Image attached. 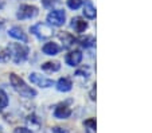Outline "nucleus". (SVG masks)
Returning a JSON list of instances; mask_svg holds the SVG:
<instances>
[{
    "label": "nucleus",
    "mask_w": 152,
    "mask_h": 133,
    "mask_svg": "<svg viewBox=\"0 0 152 133\" xmlns=\"http://www.w3.org/2000/svg\"><path fill=\"white\" fill-rule=\"evenodd\" d=\"M7 49H8V51H10V58H11L15 63L23 62L24 59L27 58V55H28V49L20 43H11Z\"/></svg>",
    "instance_id": "nucleus-2"
},
{
    "label": "nucleus",
    "mask_w": 152,
    "mask_h": 133,
    "mask_svg": "<svg viewBox=\"0 0 152 133\" xmlns=\"http://www.w3.org/2000/svg\"><path fill=\"white\" fill-rule=\"evenodd\" d=\"M43 52L46 55H57L58 52H59L61 47L58 46L57 43H53V42H50V43H46L45 46H43Z\"/></svg>",
    "instance_id": "nucleus-13"
},
{
    "label": "nucleus",
    "mask_w": 152,
    "mask_h": 133,
    "mask_svg": "<svg viewBox=\"0 0 152 133\" xmlns=\"http://www.w3.org/2000/svg\"><path fill=\"white\" fill-rule=\"evenodd\" d=\"M72 86H73V84L69 78H61L59 81L57 82V89L59 90V92H63V93L70 92V90H72Z\"/></svg>",
    "instance_id": "nucleus-12"
},
{
    "label": "nucleus",
    "mask_w": 152,
    "mask_h": 133,
    "mask_svg": "<svg viewBox=\"0 0 152 133\" xmlns=\"http://www.w3.org/2000/svg\"><path fill=\"white\" fill-rule=\"evenodd\" d=\"M4 26V23H3V22H1V20H0V28H1V27H3Z\"/></svg>",
    "instance_id": "nucleus-28"
},
{
    "label": "nucleus",
    "mask_w": 152,
    "mask_h": 133,
    "mask_svg": "<svg viewBox=\"0 0 152 133\" xmlns=\"http://www.w3.org/2000/svg\"><path fill=\"white\" fill-rule=\"evenodd\" d=\"M86 133H96V120L94 118H88L85 121Z\"/></svg>",
    "instance_id": "nucleus-16"
},
{
    "label": "nucleus",
    "mask_w": 152,
    "mask_h": 133,
    "mask_svg": "<svg viewBox=\"0 0 152 133\" xmlns=\"http://www.w3.org/2000/svg\"><path fill=\"white\" fill-rule=\"evenodd\" d=\"M10 61V51L8 49H0V62Z\"/></svg>",
    "instance_id": "nucleus-21"
},
{
    "label": "nucleus",
    "mask_w": 152,
    "mask_h": 133,
    "mask_svg": "<svg viewBox=\"0 0 152 133\" xmlns=\"http://www.w3.org/2000/svg\"><path fill=\"white\" fill-rule=\"evenodd\" d=\"M8 106V97L4 90H0V110L6 109Z\"/></svg>",
    "instance_id": "nucleus-18"
},
{
    "label": "nucleus",
    "mask_w": 152,
    "mask_h": 133,
    "mask_svg": "<svg viewBox=\"0 0 152 133\" xmlns=\"http://www.w3.org/2000/svg\"><path fill=\"white\" fill-rule=\"evenodd\" d=\"M83 15L88 19H94L96 17V7L93 6L90 0H85V3H83Z\"/></svg>",
    "instance_id": "nucleus-9"
},
{
    "label": "nucleus",
    "mask_w": 152,
    "mask_h": 133,
    "mask_svg": "<svg viewBox=\"0 0 152 133\" xmlns=\"http://www.w3.org/2000/svg\"><path fill=\"white\" fill-rule=\"evenodd\" d=\"M4 7V0H0V9Z\"/></svg>",
    "instance_id": "nucleus-27"
},
{
    "label": "nucleus",
    "mask_w": 152,
    "mask_h": 133,
    "mask_svg": "<svg viewBox=\"0 0 152 133\" xmlns=\"http://www.w3.org/2000/svg\"><path fill=\"white\" fill-rule=\"evenodd\" d=\"M72 27L77 32H83L86 28H88V22H85L83 19H81V17H74L72 20Z\"/></svg>",
    "instance_id": "nucleus-11"
},
{
    "label": "nucleus",
    "mask_w": 152,
    "mask_h": 133,
    "mask_svg": "<svg viewBox=\"0 0 152 133\" xmlns=\"http://www.w3.org/2000/svg\"><path fill=\"white\" fill-rule=\"evenodd\" d=\"M67 6L72 9H78L82 6V0H67Z\"/></svg>",
    "instance_id": "nucleus-20"
},
{
    "label": "nucleus",
    "mask_w": 152,
    "mask_h": 133,
    "mask_svg": "<svg viewBox=\"0 0 152 133\" xmlns=\"http://www.w3.org/2000/svg\"><path fill=\"white\" fill-rule=\"evenodd\" d=\"M75 74H77V75H80V77H81V74H83L82 77H88V75H89V73H88V70L82 69V70H78V71L75 73Z\"/></svg>",
    "instance_id": "nucleus-24"
},
{
    "label": "nucleus",
    "mask_w": 152,
    "mask_h": 133,
    "mask_svg": "<svg viewBox=\"0 0 152 133\" xmlns=\"http://www.w3.org/2000/svg\"><path fill=\"white\" fill-rule=\"evenodd\" d=\"M70 114H72V109H70L69 106H66V105H63V104L58 105V106L54 109V116L59 120L69 118Z\"/></svg>",
    "instance_id": "nucleus-7"
},
{
    "label": "nucleus",
    "mask_w": 152,
    "mask_h": 133,
    "mask_svg": "<svg viewBox=\"0 0 152 133\" xmlns=\"http://www.w3.org/2000/svg\"><path fill=\"white\" fill-rule=\"evenodd\" d=\"M30 81H31L34 85L40 86V87H50L54 85V81H53V79L45 78V77L37 74V73H31V74H30Z\"/></svg>",
    "instance_id": "nucleus-6"
},
{
    "label": "nucleus",
    "mask_w": 152,
    "mask_h": 133,
    "mask_svg": "<svg viewBox=\"0 0 152 133\" xmlns=\"http://www.w3.org/2000/svg\"><path fill=\"white\" fill-rule=\"evenodd\" d=\"M15 133H32L28 128H24V126H19L15 129Z\"/></svg>",
    "instance_id": "nucleus-23"
},
{
    "label": "nucleus",
    "mask_w": 152,
    "mask_h": 133,
    "mask_svg": "<svg viewBox=\"0 0 152 133\" xmlns=\"http://www.w3.org/2000/svg\"><path fill=\"white\" fill-rule=\"evenodd\" d=\"M10 82H11L12 87H14V89L16 90L18 93H19L20 96L28 97V98H32V97L37 96V92H35L32 87L27 86L26 82H24L23 79L20 78L19 75H16V74H14V73H11V74H10Z\"/></svg>",
    "instance_id": "nucleus-1"
},
{
    "label": "nucleus",
    "mask_w": 152,
    "mask_h": 133,
    "mask_svg": "<svg viewBox=\"0 0 152 133\" xmlns=\"http://www.w3.org/2000/svg\"><path fill=\"white\" fill-rule=\"evenodd\" d=\"M58 36H59V39L63 42V46L65 47H70V46H73V43L75 42V39H74V36L73 35H70L69 32H59L58 34Z\"/></svg>",
    "instance_id": "nucleus-14"
},
{
    "label": "nucleus",
    "mask_w": 152,
    "mask_h": 133,
    "mask_svg": "<svg viewBox=\"0 0 152 133\" xmlns=\"http://www.w3.org/2000/svg\"><path fill=\"white\" fill-rule=\"evenodd\" d=\"M53 133H67L66 130L65 129H62V128H54V129H53Z\"/></svg>",
    "instance_id": "nucleus-25"
},
{
    "label": "nucleus",
    "mask_w": 152,
    "mask_h": 133,
    "mask_svg": "<svg viewBox=\"0 0 152 133\" xmlns=\"http://www.w3.org/2000/svg\"><path fill=\"white\" fill-rule=\"evenodd\" d=\"M42 69L45 71H58L61 69L59 62H46L42 65Z\"/></svg>",
    "instance_id": "nucleus-15"
},
{
    "label": "nucleus",
    "mask_w": 152,
    "mask_h": 133,
    "mask_svg": "<svg viewBox=\"0 0 152 133\" xmlns=\"http://www.w3.org/2000/svg\"><path fill=\"white\" fill-rule=\"evenodd\" d=\"M90 98H92L93 101L96 100V87H93V90L90 92Z\"/></svg>",
    "instance_id": "nucleus-26"
},
{
    "label": "nucleus",
    "mask_w": 152,
    "mask_h": 133,
    "mask_svg": "<svg viewBox=\"0 0 152 133\" xmlns=\"http://www.w3.org/2000/svg\"><path fill=\"white\" fill-rule=\"evenodd\" d=\"M30 31L37 38H39V39H49L50 36H53V32H54L49 24H45V23L35 24V26H32L30 28Z\"/></svg>",
    "instance_id": "nucleus-3"
},
{
    "label": "nucleus",
    "mask_w": 152,
    "mask_h": 133,
    "mask_svg": "<svg viewBox=\"0 0 152 133\" xmlns=\"http://www.w3.org/2000/svg\"><path fill=\"white\" fill-rule=\"evenodd\" d=\"M38 8L35 6H30V4H23L20 6L19 11L16 14V17L18 19H31V17H35L38 15Z\"/></svg>",
    "instance_id": "nucleus-5"
},
{
    "label": "nucleus",
    "mask_w": 152,
    "mask_h": 133,
    "mask_svg": "<svg viewBox=\"0 0 152 133\" xmlns=\"http://www.w3.org/2000/svg\"><path fill=\"white\" fill-rule=\"evenodd\" d=\"M10 36H12L14 39H18V41H22V42H24L26 43L28 39H27V35L24 34L22 30L19 28V27H12L11 30H10Z\"/></svg>",
    "instance_id": "nucleus-10"
},
{
    "label": "nucleus",
    "mask_w": 152,
    "mask_h": 133,
    "mask_svg": "<svg viewBox=\"0 0 152 133\" xmlns=\"http://www.w3.org/2000/svg\"><path fill=\"white\" fill-rule=\"evenodd\" d=\"M80 43L82 47H92L93 44L96 43V41L93 36H85V38H81L80 39Z\"/></svg>",
    "instance_id": "nucleus-17"
},
{
    "label": "nucleus",
    "mask_w": 152,
    "mask_h": 133,
    "mask_svg": "<svg viewBox=\"0 0 152 133\" xmlns=\"http://www.w3.org/2000/svg\"><path fill=\"white\" fill-rule=\"evenodd\" d=\"M66 20V14L62 11V9H53L49 15H47V22H49L51 26H62Z\"/></svg>",
    "instance_id": "nucleus-4"
},
{
    "label": "nucleus",
    "mask_w": 152,
    "mask_h": 133,
    "mask_svg": "<svg viewBox=\"0 0 152 133\" xmlns=\"http://www.w3.org/2000/svg\"><path fill=\"white\" fill-rule=\"evenodd\" d=\"M26 121H27V124H28L30 126H34L35 129H37V128H39V125H40V121L38 120L37 116H34V114H32V116H30Z\"/></svg>",
    "instance_id": "nucleus-19"
},
{
    "label": "nucleus",
    "mask_w": 152,
    "mask_h": 133,
    "mask_svg": "<svg viewBox=\"0 0 152 133\" xmlns=\"http://www.w3.org/2000/svg\"><path fill=\"white\" fill-rule=\"evenodd\" d=\"M58 1H59V0H42V4L46 7V8H51V7H54L55 4L58 3Z\"/></svg>",
    "instance_id": "nucleus-22"
},
{
    "label": "nucleus",
    "mask_w": 152,
    "mask_h": 133,
    "mask_svg": "<svg viewBox=\"0 0 152 133\" xmlns=\"http://www.w3.org/2000/svg\"><path fill=\"white\" fill-rule=\"evenodd\" d=\"M82 61V52L81 51H72L66 55V63L69 66H77Z\"/></svg>",
    "instance_id": "nucleus-8"
}]
</instances>
